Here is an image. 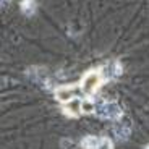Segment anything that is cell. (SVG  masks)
I'll return each instance as SVG.
<instances>
[{
    "mask_svg": "<svg viewBox=\"0 0 149 149\" xmlns=\"http://www.w3.org/2000/svg\"><path fill=\"white\" fill-rule=\"evenodd\" d=\"M101 84H102V73L101 71H89L81 79V89L86 94H93Z\"/></svg>",
    "mask_w": 149,
    "mask_h": 149,
    "instance_id": "6da1fadb",
    "label": "cell"
},
{
    "mask_svg": "<svg viewBox=\"0 0 149 149\" xmlns=\"http://www.w3.org/2000/svg\"><path fill=\"white\" fill-rule=\"evenodd\" d=\"M99 113H101V117H104V118L115 120V118H120V115H122V109H120L115 102H105V104H102Z\"/></svg>",
    "mask_w": 149,
    "mask_h": 149,
    "instance_id": "7a4b0ae2",
    "label": "cell"
},
{
    "mask_svg": "<svg viewBox=\"0 0 149 149\" xmlns=\"http://www.w3.org/2000/svg\"><path fill=\"white\" fill-rule=\"evenodd\" d=\"M55 97L60 102H70L71 99H74V88L73 86H60L55 89Z\"/></svg>",
    "mask_w": 149,
    "mask_h": 149,
    "instance_id": "3957f363",
    "label": "cell"
},
{
    "mask_svg": "<svg viewBox=\"0 0 149 149\" xmlns=\"http://www.w3.org/2000/svg\"><path fill=\"white\" fill-rule=\"evenodd\" d=\"M81 104H83L81 99L74 97V99H71L70 102H67V104L63 105V109H65V112H67L68 115H71V117H78L79 113H83V110H81Z\"/></svg>",
    "mask_w": 149,
    "mask_h": 149,
    "instance_id": "277c9868",
    "label": "cell"
},
{
    "mask_svg": "<svg viewBox=\"0 0 149 149\" xmlns=\"http://www.w3.org/2000/svg\"><path fill=\"white\" fill-rule=\"evenodd\" d=\"M122 73V67L117 62H110L105 65V68L102 70V74H107V78H117Z\"/></svg>",
    "mask_w": 149,
    "mask_h": 149,
    "instance_id": "5b68a950",
    "label": "cell"
},
{
    "mask_svg": "<svg viewBox=\"0 0 149 149\" xmlns=\"http://www.w3.org/2000/svg\"><path fill=\"white\" fill-rule=\"evenodd\" d=\"M99 143H101V139L97 138V136H86V138H83L81 146L84 149H97L99 148Z\"/></svg>",
    "mask_w": 149,
    "mask_h": 149,
    "instance_id": "8992f818",
    "label": "cell"
},
{
    "mask_svg": "<svg viewBox=\"0 0 149 149\" xmlns=\"http://www.w3.org/2000/svg\"><path fill=\"white\" fill-rule=\"evenodd\" d=\"M81 110H83V113H91V112H94L96 110V104H94L93 101H83V104H81Z\"/></svg>",
    "mask_w": 149,
    "mask_h": 149,
    "instance_id": "52a82bcc",
    "label": "cell"
},
{
    "mask_svg": "<svg viewBox=\"0 0 149 149\" xmlns=\"http://www.w3.org/2000/svg\"><path fill=\"white\" fill-rule=\"evenodd\" d=\"M34 7H36V3H34V2H23V3H21V8L26 11L28 15H31V13L34 11Z\"/></svg>",
    "mask_w": 149,
    "mask_h": 149,
    "instance_id": "ba28073f",
    "label": "cell"
},
{
    "mask_svg": "<svg viewBox=\"0 0 149 149\" xmlns=\"http://www.w3.org/2000/svg\"><path fill=\"white\" fill-rule=\"evenodd\" d=\"M97 149H113V146H112V141L107 138L101 139V143H99V148Z\"/></svg>",
    "mask_w": 149,
    "mask_h": 149,
    "instance_id": "9c48e42d",
    "label": "cell"
},
{
    "mask_svg": "<svg viewBox=\"0 0 149 149\" xmlns=\"http://www.w3.org/2000/svg\"><path fill=\"white\" fill-rule=\"evenodd\" d=\"M144 149H149V146H146V148H144Z\"/></svg>",
    "mask_w": 149,
    "mask_h": 149,
    "instance_id": "30bf717a",
    "label": "cell"
}]
</instances>
